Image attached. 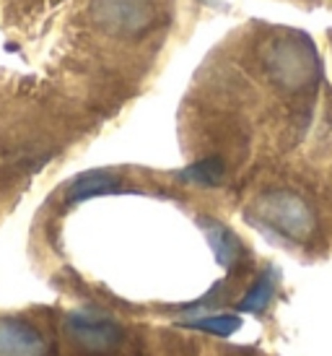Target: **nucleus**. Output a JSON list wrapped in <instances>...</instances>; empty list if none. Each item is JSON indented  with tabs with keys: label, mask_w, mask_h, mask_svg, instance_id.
Masks as SVG:
<instances>
[{
	"label": "nucleus",
	"mask_w": 332,
	"mask_h": 356,
	"mask_svg": "<svg viewBox=\"0 0 332 356\" xmlns=\"http://www.w3.org/2000/svg\"><path fill=\"white\" fill-rule=\"evenodd\" d=\"M270 294H273L270 278H263V281H257V284L252 286V291L247 294V299L242 302V307H244V309H252V312H257V309H263V307L267 305Z\"/></svg>",
	"instance_id": "2"
},
{
	"label": "nucleus",
	"mask_w": 332,
	"mask_h": 356,
	"mask_svg": "<svg viewBox=\"0 0 332 356\" xmlns=\"http://www.w3.org/2000/svg\"><path fill=\"white\" fill-rule=\"evenodd\" d=\"M200 327H206V330H213V333H231L239 327V320L236 317H210V320H203V323H197Z\"/></svg>",
	"instance_id": "3"
},
{
	"label": "nucleus",
	"mask_w": 332,
	"mask_h": 356,
	"mask_svg": "<svg viewBox=\"0 0 332 356\" xmlns=\"http://www.w3.org/2000/svg\"><path fill=\"white\" fill-rule=\"evenodd\" d=\"M0 356H60L55 312L47 307L0 309Z\"/></svg>",
	"instance_id": "1"
}]
</instances>
